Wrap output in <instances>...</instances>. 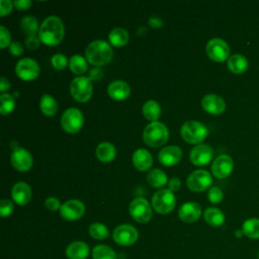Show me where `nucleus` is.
Wrapping results in <instances>:
<instances>
[{
    "instance_id": "obj_1",
    "label": "nucleus",
    "mask_w": 259,
    "mask_h": 259,
    "mask_svg": "<svg viewBox=\"0 0 259 259\" xmlns=\"http://www.w3.org/2000/svg\"><path fill=\"white\" fill-rule=\"evenodd\" d=\"M65 35V27L63 21L55 15L47 17L38 30L39 39L50 46H55L61 42Z\"/></svg>"
},
{
    "instance_id": "obj_2",
    "label": "nucleus",
    "mask_w": 259,
    "mask_h": 259,
    "mask_svg": "<svg viewBox=\"0 0 259 259\" xmlns=\"http://www.w3.org/2000/svg\"><path fill=\"white\" fill-rule=\"evenodd\" d=\"M85 55L89 63L99 67L106 65L112 59V49L103 39H95L86 48Z\"/></svg>"
},
{
    "instance_id": "obj_3",
    "label": "nucleus",
    "mask_w": 259,
    "mask_h": 259,
    "mask_svg": "<svg viewBox=\"0 0 259 259\" xmlns=\"http://www.w3.org/2000/svg\"><path fill=\"white\" fill-rule=\"evenodd\" d=\"M169 137V132L166 125L159 121L149 123L143 133L144 142L150 147H160L164 145Z\"/></svg>"
},
{
    "instance_id": "obj_4",
    "label": "nucleus",
    "mask_w": 259,
    "mask_h": 259,
    "mask_svg": "<svg viewBox=\"0 0 259 259\" xmlns=\"http://www.w3.org/2000/svg\"><path fill=\"white\" fill-rule=\"evenodd\" d=\"M180 132L183 140L190 144H198L208 135L207 127L197 120H188L184 122Z\"/></svg>"
},
{
    "instance_id": "obj_5",
    "label": "nucleus",
    "mask_w": 259,
    "mask_h": 259,
    "mask_svg": "<svg viewBox=\"0 0 259 259\" xmlns=\"http://www.w3.org/2000/svg\"><path fill=\"white\" fill-rule=\"evenodd\" d=\"M70 91L72 96L80 101L85 102L90 99L92 92H93V86L92 81L89 79V77L85 76H79L72 80L70 84Z\"/></svg>"
},
{
    "instance_id": "obj_6",
    "label": "nucleus",
    "mask_w": 259,
    "mask_h": 259,
    "mask_svg": "<svg viewBox=\"0 0 259 259\" xmlns=\"http://www.w3.org/2000/svg\"><path fill=\"white\" fill-rule=\"evenodd\" d=\"M175 195L173 191L168 189H160L152 197V205L158 213H168L175 206Z\"/></svg>"
},
{
    "instance_id": "obj_7",
    "label": "nucleus",
    "mask_w": 259,
    "mask_h": 259,
    "mask_svg": "<svg viewBox=\"0 0 259 259\" xmlns=\"http://www.w3.org/2000/svg\"><path fill=\"white\" fill-rule=\"evenodd\" d=\"M84 117L82 112L75 107H70L64 111L61 117V124L63 130L68 133H77L83 125Z\"/></svg>"
},
{
    "instance_id": "obj_8",
    "label": "nucleus",
    "mask_w": 259,
    "mask_h": 259,
    "mask_svg": "<svg viewBox=\"0 0 259 259\" xmlns=\"http://www.w3.org/2000/svg\"><path fill=\"white\" fill-rule=\"evenodd\" d=\"M133 219L139 223H148L152 218V208L150 203L144 197L135 198L128 207Z\"/></svg>"
},
{
    "instance_id": "obj_9",
    "label": "nucleus",
    "mask_w": 259,
    "mask_h": 259,
    "mask_svg": "<svg viewBox=\"0 0 259 259\" xmlns=\"http://www.w3.org/2000/svg\"><path fill=\"white\" fill-rule=\"evenodd\" d=\"M205 50L207 56L215 62H223L229 59L230 47L223 38L213 37L209 39Z\"/></svg>"
},
{
    "instance_id": "obj_10",
    "label": "nucleus",
    "mask_w": 259,
    "mask_h": 259,
    "mask_svg": "<svg viewBox=\"0 0 259 259\" xmlns=\"http://www.w3.org/2000/svg\"><path fill=\"white\" fill-rule=\"evenodd\" d=\"M15 73L19 78L23 80H33L39 74V66L33 59L23 58L16 63Z\"/></svg>"
},
{
    "instance_id": "obj_11",
    "label": "nucleus",
    "mask_w": 259,
    "mask_h": 259,
    "mask_svg": "<svg viewBox=\"0 0 259 259\" xmlns=\"http://www.w3.org/2000/svg\"><path fill=\"white\" fill-rule=\"evenodd\" d=\"M212 183V178L206 170H195L189 174L186 180L188 188L192 191H203Z\"/></svg>"
},
{
    "instance_id": "obj_12",
    "label": "nucleus",
    "mask_w": 259,
    "mask_h": 259,
    "mask_svg": "<svg viewBox=\"0 0 259 259\" xmlns=\"http://www.w3.org/2000/svg\"><path fill=\"white\" fill-rule=\"evenodd\" d=\"M113 240L122 246H128L134 244L139 237L137 229L131 225H120L113 231Z\"/></svg>"
},
{
    "instance_id": "obj_13",
    "label": "nucleus",
    "mask_w": 259,
    "mask_h": 259,
    "mask_svg": "<svg viewBox=\"0 0 259 259\" xmlns=\"http://www.w3.org/2000/svg\"><path fill=\"white\" fill-rule=\"evenodd\" d=\"M85 211V206L78 199H70L63 203L60 208V214L67 221H76L80 219Z\"/></svg>"
},
{
    "instance_id": "obj_14",
    "label": "nucleus",
    "mask_w": 259,
    "mask_h": 259,
    "mask_svg": "<svg viewBox=\"0 0 259 259\" xmlns=\"http://www.w3.org/2000/svg\"><path fill=\"white\" fill-rule=\"evenodd\" d=\"M234 168V161L229 155H220L218 156L211 165L212 174L218 178L228 177Z\"/></svg>"
},
{
    "instance_id": "obj_15",
    "label": "nucleus",
    "mask_w": 259,
    "mask_h": 259,
    "mask_svg": "<svg viewBox=\"0 0 259 259\" xmlns=\"http://www.w3.org/2000/svg\"><path fill=\"white\" fill-rule=\"evenodd\" d=\"M11 164L13 167L18 171H27L32 166V156L31 154L23 149V148H16L11 154Z\"/></svg>"
},
{
    "instance_id": "obj_16",
    "label": "nucleus",
    "mask_w": 259,
    "mask_h": 259,
    "mask_svg": "<svg viewBox=\"0 0 259 259\" xmlns=\"http://www.w3.org/2000/svg\"><path fill=\"white\" fill-rule=\"evenodd\" d=\"M213 151L210 146L200 144L192 148L190 152V161L197 166L206 165L212 158Z\"/></svg>"
},
{
    "instance_id": "obj_17",
    "label": "nucleus",
    "mask_w": 259,
    "mask_h": 259,
    "mask_svg": "<svg viewBox=\"0 0 259 259\" xmlns=\"http://www.w3.org/2000/svg\"><path fill=\"white\" fill-rule=\"evenodd\" d=\"M201 105L205 111L211 114H220L226 109L225 100L217 94H206L201 100Z\"/></svg>"
},
{
    "instance_id": "obj_18",
    "label": "nucleus",
    "mask_w": 259,
    "mask_h": 259,
    "mask_svg": "<svg viewBox=\"0 0 259 259\" xmlns=\"http://www.w3.org/2000/svg\"><path fill=\"white\" fill-rule=\"evenodd\" d=\"M159 161L165 166H173L182 158V151L177 146L164 147L159 152Z\"/></svg>"
},
{
    "instance_id": "obj_19",
    "label": "nucleus",
    "mask_w": 259,
    "mask_h": 259,
    "mask_svg": "<svg viewBox=\"0 0 259 259\" xmlns=\"http://www.w3.org/2000/svg\"><path fill=\"white\" fill-rule=\"evenodd\" d=\"M201 214V207L198 203L189 201L181 205L178 215L184 223L196 222Z\"/></svg>"
},
{
    "instance_id": "obj_20",
    "label": "nucleus",
    "mask_w": 259,
    "mask_h": 259,
    "mask_svg": "<svg viewBox=\"0 0 259 259\" xmlns=\"http://www.w3.org/2000/svg\"><path fill=\"white\" fill-rule=\"evenodd\" d=\"M11 195L16 203L20 205H25L29 202L31 198V189L27 183L20 181L13 185Z\"/></svg>"
},
{
    "instance_id": "obj_21",
    "label": "nucleus",
    "mask_w": 259,
    "mask_h": 259,
    "mask_svg": "<svg viewBox=\"0 0 259 259\" xmlns=\"http://www.w3.org/2000/svg\"><path fill=\"white\" fill-rule=\"evenodd\" d=\"M107 92L111 98L116 100H122L130 95L131 87L125 81L115 80L108 85Z\"/></svg>"
},
{
    "instance_id": "obj_22",
    "label": "nucleus",
    "mask_w": 259,
    "mask_h": 259,
    "mask_svg": "<svg viewBox=\"0 0 259 259\" xmlns=\"http://www.w3.org/2000/svg\"><path fill=\"white\" fill-rule=\"evenodd\" d=\"M133 163L138 170L146 171L151 168L153 164V158L148 150L138 149L133 155Z\"/></svg>"
},
{
    "instance_id": "obj_23",
    "label": "nucleus",
    "mask_w": 259,
    "mask_h": 259,
    "mask_svg": "<svg viewBox=\"0 0 259 259\" xmlns=\"http://www.w3.org/2000/svg\"><path fill=\"white\" fill-rule=\"evenodd\" d=\"M89 254V247L84 242H73L66 250V255L69 259H85Z\"/></svg>"
},
{
    "instance_id": "obj_24",
    "label": "nucleus",
    "mask_w": 259,
    "mask_h": 259,
    "mask_svg": "<svg viewBox=\"0 0 259 259\" xmlns=\"http://www.w3.org/2000/svg\"><path fill=\"white\" fill-rule=\"evenodd\" d=\"M228 68L235 74H242L248 68V60L241 54H234L228 59Z\"/></svg>"
},
{
    "instance_id": "obj_25",
    "label": "nucleus",
    "mask_w": 259,
    "mask_h": 259,
    "mask_svg": "<svg viewBox=\"0 0 259 259\" xmlns=\"http://www.w3.org/2000/svg\"><path fill=\"white\" fill-rule=\"evenodd\" d=\"M95 153H96V157L101 162L107 163V162H110L114 159L115 154H116V150H115L114 146L111 143L102 142L97 146Z\"/></svg>"
},
{
    "instance_id": "obj_26",
    "label": "nucleus",
    "mask_w": 259,
    "mask_h": 259,
    "mask_svg": "<svg viewBox=\"0 0 259 259\" xmlns=\"http://www.w3.org/2000/svg\"><path fill=\"white\" fill-rule=\"evenodd\" d=\"M162 113L160 104L155 100H148L143 105V114L144 116L152 121H156Z\"/></svg>"
},
{
    "instance_id": "obj_27",
    "label": "nucleus",
    "mask_w": 259,
    "mask_h": 259,
    "mask_svg": "<svg viewBox=\"0 0 259 259\" xmlns=\"http://www.w3.org/2000/svg\"><path fill=\"white\" fill-rule=\"evenodd\" d=\"M204 220L205 222L212 226V227H219L222 226L225 222V214L223 211L217 207H208L204 210Z\"/></svg>"
},
{
    "instance_id": "obj_28",
    "label": "nucleus",
    "mask_w": 259,
    "mask_h": 259,
    "mask_svg": "<svg viewBox=\"0 0 259 259\" xmlns=\"http://www.w3.org/2000/svg\"><path fill=\"white\" fill-rule=\"evenodd\" d=\"M108 38H109L111 45H113L115 47H120V46H124L128 41L130 35H128V32L124 28L114 27L109 32Z\"/></svg>"
},
{
    "instance_id": "obj_29",
    "label": "nucleus",
    "mask_w": 259,
    "mask_h": 259,
    "mask_svg": "<svg viewBox=\"0 0 259 259\" xmlns=\"http://www.w3.org/2000/svg\"><path fill=\"white\" fill-rule=\"evenodd\" d=\"M242 232L250 239H259V219L251 218L246 220L243 223Z\"/></svg>"
},
{
    "instance_id": "obj_30",
    "label": "nucleus",
    "mask_w": 259,
    "mask_h": 259,
    "mask_svg": "<svg viewBox=\"0 0 259 259\" xmlns=\"http://www.w3.org/2000/svg\"><path fill=\"white\" fill-rule=\"evenodd\" d=\"M39 107L46 115H54L58 110V103L56 99L50 94H44L39 101Z\"/></svg>"
},
{
    "instance_id": "obj_31",
    "label": "nucleus",
    "mask_w": 259,
    "mask_h": 259,
    "mask_svg": "<svg viewBox=\"0 0 259 259\" xmlns=\"http://www.w3.org/2000/svg\"><path fill=\"white\" fill-rule=\"evenodd\" d=\"M147 180L153 187H163L167 183V176L165 172L159 168L151 170L147 175Z\"/></svg>"
},
{
    "instance_id": "obj_32",
    "label": "nucleus",
    "mask_w": 259,
    "mask_h": 259,
    "mask_svg": "<svg viewBox=\"0 0 259 259\" xmlns=\"http://www.w3.org/2000/svg\"><path fill=\"white\" fill-rule=\"evenodd\" d=\"M20 28L27 36L34 35L38 29V23L34 16L26 15L20 20Z\"/></svg>"
},
{
    "instance_id": "obj_33",
    "label": "nucleus",
    "mask_w": 259,
    "mask_h": 259,
    "mask_svg": "<svg viewBox=\"0 0 259 259\" xmlns=\"http://www.w3.org/2000/svg\"><path fill=\"white\" fill-rule=\"evenodd\" d=\"M69 66H70V69L73 73L79 74V75L85 73L88 69L87 61L81 55L72 56L70 61H69Z\"/></svg>"
},
{
    "instance_id": "obj_34",
    "label": "nucleus",
    "mask_w": 259,
    "mask_h": 259,
    "mask_svg": "<svg viewBox=\"0 0 259 259\" xmlns=\"http://www.w3.org/2000/svg\"><path fill=\"white\" fill-rule=\"evenodd\" d=\"M92 257L93 259H116L114 251L105 245H98L94 247Z\"/></svg>"
},
{
    "instance_id": "obj_35",
    "label": "nucleus",
    "mask_w": 259,
    "mask_h": 259,
    "mask_svg": "<svg viewBox=\"0 0 259 259\" xmlns=\"http://www.w3.org/2000/svg\"><path fill=\"white\" fill-rule=\"evenodd\" d=\"M89 234L95 240H104L109 236V231L103 224L93 223L89 227Z\"/></svg>"
},
{
    "instance_id": "obj_36",
    "label": "nucleus",
    "mask_w": 259,
    "mask_h": 259,
    "mask_svg": "<svg viewBox=\"0 0 259 259\" xmlns=\"http://www.w3.org/2000/svg\"><path fill=\"white\" fill-rule=\"evenodd\" d=\"M0 102H1V105H0V112H1V114H3V115L10 113V112L13 110L14 105H15V99H14L13 95H11V94H9V93H3V94H1V96H0Z\"/></svg>"
},
{
    "instance_id": "obj_37",
    "label": "nucleus",
    "mask_w": 259,
    "mask_h": 259,
    "mask_svg": "<svg viewBox=\"0 0 259 259\" xmlns=\"http://www.w3.org/2000/svg\"><path fill=\"white\" fill-rule=\"evenodd\" d=\"M223 191L220 187L218 186H212L209 188L208 190V193H207V197H208V200L212 203H220L223 199Z\"/></svg>"
},
{
    "instance_id": "obj_38",
    "label": "nucleus",
    "mask_w": 259,
    "mask_h": 259,
    "mask_svg": "<svg viewBox=\"0 0 259 259\" xmlns=\"http://www.w3.org/2000/svg\"><path fill=\"white\" fill-rule=\"evenodd\" d=\"M52 65L58 70H63L67 66V58L62 54H55L51 59Z\"/></svg>"
},
{
    "instance_id": "obj_39",
    "label": "nucleus",
    "mask_w": 259,
    "mask_h": 259,
    "mask_svg": "<svg viewBox=\"0 0 259 259\" xmlns=\"http://www.w3.org/2000/svg\"><path fill=\"white\" fill-rule=\"evenodd\" d=\"M13 210V203L8 199H2L0 201V212L2 217L9 215Z\"/></svg>"
},
{
    "instance_id": "obj_40",
    "label": "nucleus",
    "mask_w": 259,
    "mask_h": 259,
    "mask_svg": "<svg viewBox=\"0 0 259 259\" xmlns=\"http://www.w3.org/2000/svg\"><path fill=\"white\" fill-rule=\"evenodd\" d=\"M0 37H1V40H0L1 48L4 49V48H6L9 45L11 36H10L9 30L5 26H3V25L0 26Z\"/></svg>"
},
{
    "instance_id": "obj_41",
    "label": "nucleus",
    "mask_w": 259,
    "mask_h": 259,
    "mask_svg": "<svg viewBox=\"0 0 259 259\" xmlns=\"http://www.w3.org/2000/svg\"><path fill=\"white\" fill-rule=\"evenodd\" d=\"M46 207L52 211H55L59 208H61V204H60V200L57 197H48L45 201Z\"/></svg>"
},
{
    "instance_id": "obj_42",
    "label": "nucleus",
    "mask_w": 259,
    "mask_h": 259,
    "mask_svg": "<svg viewBox=\"0 0 259 259\" xmlns=\"http://www.w3.org/2000/svg\"><path fill=\"white\" fill-rule=\"evenodd\" d=\"M13 6V2L9 1V0H1L0 1V12H1V16H5L6 14H8Z\"/></svg>"
},
{
    "instance_id": "obj_43",
    "label": "nucleus",
    "mask_w": 259,
    "mask_h": 259,
    "mask_svg": "<svg viewBox=\"0 0 259 259\" xmlns=\"http://www.w3.org/2000/svg\"><path fill=\"white\" fill-rule=\"evenodd\" d=\"M39 40H40L39 37H37L35 34H34V35H29V36H27L26 39H25V45H26V47H27L28 49L34 50V49H36V48L38 47Z\"/></svg>"
},
{
    "instance_id": "obj_44",
    "label": "nucleus",
    "mask_w": 259,
    "mask_h": 259,
    "mask_svg": "<svg viewBox=\"0 0 259 259\" xmlns=\"http://www.w3.org/2000/svg\"><path fill=\"white\" fill-rule=\"evenodd\" d=\"M102 76H103L102 70L100 68H98V67H95V68L90 69L88 77H89V79L91 81H96L97 82V81H99L102 78Z\"/></svg>"
},
{
    "instance_id": "obj_45",
    "label": "nucleus",
    "mask_w": 259,
    "mask_h": 259,
    "mask_svg": "<svg viewBox=\"0 0 259 259\" xmlns=\"http://www.w3.org/2000/svg\"><path fill=\"white\" fill-rule=\"evenodd\" d=\"M9 51L14 56H20L23 53V47L19 41H13L9 45Z\"/></svg>"
},
{
    "instance_id": "obj_46",
    "label": "nucleus",
    "mask_w": 259,
    "mask_h": 259,
    "mask_svg": "<svg viewBox=\"0 0 259 259\" xmlns=\"http://www.w3.org/2000/svg\"><path fill=\"white\" fill-rule=\"evenodd\" d=\"M30 5H31L30 0H15V1H13V6H15L18 10H25V9L29 8Z\"/></svg>"
},
{
    "instance_id": "obj_47",
    "label": "nucleus",
    "mask_w": 259,
    "mask_h": 259,
    "mask_svg": "<svg viewBox=\"0 0 259 259\" xmlns=\"http://www.w3.org/2000/svg\"><path fill=\"white\" fill-rule=\"evenodd\" d=\"M180 185H181V181L179 178L177 177H173L170 179V181L168 182V186H169V189L171 191H175V190H178L180 188Z\"/></svg>"
},
{
    "instance_id": "obj_48",
    "label": "nucleus",
    "mask_w": 259,
    "mask_h": 259,
    "mask_svg": "<svg viewBox=\"0 0 259 259\" xmlns=\"http://www.w3.org/2000/svg\"><path fill=\"white\" fill-rule=\"evenodd\" d=\"M10 88V83L9 80L5 77H1L0 79V91L1 92H5Z\"/></svg>"
},
{
    "instance_id": "obj_49",
    "label": "nucleus",
    "mask_w": 259,
    "mask_h": 259,
    "mask_svg": "<svg viewBox=\"0 0 259 259\" xmlns=\"http://www.w3.org/2000/svg\"><path fill=\"white\" fill-rule=\"evenodd\" d=\"M149 24L151 26H154V27H159V26L163 25V21L159 17H157V16H152L149 19Z\"/></svg>"
},
{
    "instance_id": "obj_50",
    "label": "nucleus",
    "mask_w": 259,
    "mask_h": 259,
    "mask_svg": "<svg viewBox=\"0 0 259 259\" xmlns=\"http://www.w3.org/2000/svg\"><path fill=\"white\" fill-rule=\"evenodd\" d=\"M235 235H236L237 237H242L244 234H243L242 230H241V231H240V230H237V231H236V233H235Z\"/></svg>"
},
{
    "instance_id": "obj_51",
    "label": "nucleus",
    "mask_w": 259,
    "mask_h": 259,
    "mask_svg": "<svg viewBox=\"0 0 259 259\" xmlns=\"http://www.w3.org/2000/svg\"><path fill=\"white\" fill-rule=\"evenodd\" d=\"M257 256H258V259H259V252H258V255H257Z\"/></svg>"
}]
</instances>
